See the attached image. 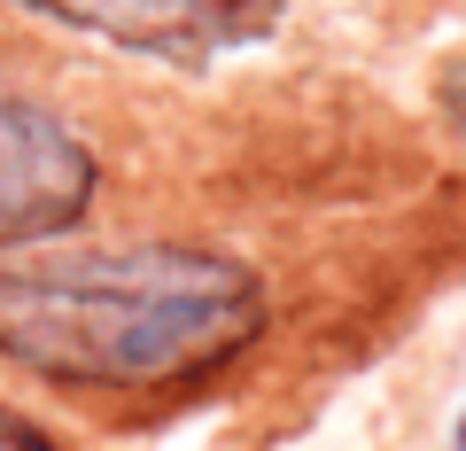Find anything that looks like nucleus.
I'll return each instance as SVG.
<instances>
[{
	"instance_id": "f03ea898",
	"label": "nucleus",
	"mask_w": 466,
	"mask_h": 451,
	"mask_svg": "<svg viewBox=\"0 0 466 451\" xmlns=\"http://www.w3.org/2000/svg\"><path fill=\"white\" fill-rule=\"evenodd\" d=\"M86 202H94L86 140L32 101H0V241L63 234Z\"/></svg>"
},
{
	"instance_id": "20e7f679",
	"label": "nucleus",
	"mask_w": 466,
	"mask_h": 451,
	"mask_svg": "<svg viewBox=\"0 0 466 451\" xmlns=\"http://www.w3.org/2000/svg\"><path fill=\"white\" fill-rule=\"evenodd\" d=\"M0 451H47V436H39V428H24L16 413H0Z\"/></svg>"
},
{
	"instance_id": "39448f33",
	"label": "nucleus",
	"mask_w": 466,
	"mask_h": 451,
	"mask_svg": "<svg viewBox=\"0 0 466 451\" xmlns=\"http://www.w3.org/2000/svg\"><path fill=\"white\" fill-rule=\"evenodd\" d=\"M459 444H466V436H459Z\"/></svg>"
},
{
	"instance_id": "7ed1b4c3",
	"label": "nucleus",
	"mask_w": 466,
	"mask_h": 451,
	"mask_svg": "<svg viewBox=\"0 0 466 451\" xmlns=\"http://www.w3.org/2000/svg\"><path fill=\"white\" fill-rule=\"evenodd\" d=\"M16 8H39V16L70 24V32L116 39V47H140V55L202 63V55L233 47V39H249L272 0H16Z\"/></svg>"
},
{
	"instance_id": "f257e3e1",
	"label": "nucleus",
	"mask_w": 466,
	"mask_h": 451,
	"mask_svg": "<svg viewBox=\"0 0 466 451\" xmlns=\"http://www.w3.org/2000/svg\"><path fill=\"white\" fill-rule=\"evenodd\" d=\"M257 327H265L257 272L179 241L0 265V351L47 382H187L226 366Z\"/></svg>"
}]
</instances>
